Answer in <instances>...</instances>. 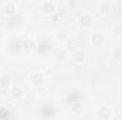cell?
<instances>
[{
  "label": "cell",
  "mask_w": 122,
  "mask_h": 120,
  "mask_svg": "<svg viewBox=\"0 0 122 120\" xmlns=\"http://www.w3.org/2000/svg\"><path fill=\"white\" fill-rule=\"evenodd\" d=\"M29 82L33 86L38 88V86H41L44 83V75L41 72H38V71H34V72H31L29 75Z\"/></svg>",
  "instance_id": "6da1fadb"
},
{
  "label": "cell",
  "mask_w": 122,
  "mask_h": 120,
  "mask_svg": "<svg viewBox=\"0 0 122 120\" xmlns=\"http://www.w3.org/2000/svg\"><path fill=\"white\" fill-rule=\"evenodd\" d=\"M97 116L101 120H109L112 117V109L109 106H99L98 110H97Z\"/></svg>",
  "instance_id": "7a4b0ae2"
},
{
  "label": "cell",
  "mask_w": 122,
  "mask_h": 120,
  "mask_svg": "<svg viewBox=\"0 0 122 120\" xmlns=\"http://www.w3.org/2000/svg\"><path fill=\"white\" fill-rule=\"evenodd\" d=\"M40 9L44 14H53L56 11V3L51 0H44V1H41Z\"/></svg>",
  "instance_id": "3957f363"
},
{
  "label": "cell",
  "mask_w": 122,
  "mask_h": 120,
  "mask_svg": "<svg viewBox=\"0 0 122 120\" xmlns=\"http://www.w3.org/2000/svg\"><path fill=\"white\" fill-rule=\"evenodd\" d=\"M53 55H54L56 61H58V62L65 61V60H67V57H68V54H67V50H65V48H62V47H57V48L54 50Z\"/></svg>",
  "instance_id": "277c9868"
},
{
  "label": "cell",
  "mask_w": 122,
  "mask_h": 120,
  "mask_svg": "<svg viewBox=\"0 0 122 120\" xmlns=\"http://www.w3.org/2000/svg\"><path fill=\"white\" fill-rule=\"evenodd\" d=\"M78 21H80V26H81L82 28H88V27L92 24V16L88 14V13H84V14L80 16Z\"/></svg>",
  "instance_id": "5b68a950"
},
{
  "label": "cell",
  "mask_w": 122,
  "mask_h": 120,
  "mask_svg": "<svg viewBox=\"0 0 122 120\" xmlns=\"http://www.w3.org/2000/svg\"><path fill=\"white\" fill-rule=\"evenodd\" d=\"M90 41H91L92 45H101V44L105 41V37H104V34H102V32L95 31V32H92V34H91Z\"/></svg>",
  "instance_id": "8992f818"
},
{
  "label": "cell",
  "mask_w": 122,
  "mask_h": 120,
  "mask_svg": "<svg viewBox=\"0 0 122 120\" xmlns=\"http://www.w3.org/2000/svg\"><path fill=\"white\" fill-rule=\"evenodd\" d=\"M10 96H11V99H14V100H20V99H23V96H24V90H23L21 86H11Z\"/></svg>",
  "instance_id": "52a82bcc"
},
{
  "label": "cell",
  "mask_w": 122,
  "mask_h": 120,
  "mask_svg": "<svg viewBox=\"0 0 122 120\" xmlns=\"http://www.w3.org/2000/svg\"><path fill=\"white\" fill-rule=\"evenodd\" d=\"M72 61L75 62V64H82L84 60H85V54H84V51H81V50H75L74 52H72Z\"/></svg>",
  "instance_id": "ba28073f"
},
{
  "label": "cell",
  "mask_w": 122,
  "mask_h": 120,
  "mask_svg": "<svg viewBox=\"0 0 122 120\" xmlns=\"http://www.w3.org/2000/svg\"><path fill=\"white\" fill-rule=\"evenodd\" d=\"M68 31L64 30V28H58V30L56 31V40L57 41H61V42H65L67 40H68Z\"/></svg>",
  "instance_id": "9c48e42d"
},
{
  "label": "cell",
  "mask_w": 122,
  "mask_h": 120,
  "mask_svg": "<svg viewBox=\"0 0 122 120\" xmlns=\"http://www.w3.org/2000/svg\"><path fill=\"white\" fill-rule=\"evenodd\" d=\"M16 10H17L16 3H13V1H7V3L4 4V13H6V14L11 16V14H14V13H16Z\"/></svg>",
  "instance_id": "30bf717a"
},
{
  "label": "cell",
  "mask_w": 122,
  "mask_h": 120,
  "mask_svg": "<svg viewBox=\"0 0 122 120\" xmlns=\"http://www.w3.org/2000/svg\"><path fill=\"white\" fill-rule=\"evenodd\" d=\"M97 9L99 13H108V11H111V3L109 1H101V3H98Z\"/></svg>",
  "instance_id": "8fae6325"
},
{
  "label": "cell",
  "mask_w": 122,
  "mask_h": 120,
  "mask_svg": "<svg viewBox=\"0 0 122 120\" xmlns=\"http://www.w3.org/2000/svg\"><path fill=\"white\" fill-rule=\"evenodd\" d=\"M11 86V79L9 78V76H0V88L1 89H7V88H10Z\"/></svg>",
  "instance_id": "7c38bea8"
},
{
  "label": "cell",
  "mask_w": 122,
  "mask_h": 120,
  "mask_svg": "<svg viewBox=\"0 0 122 120\" xmlns=\"http://www.w3.org/2000/svg\"><path fill=\"white\" fill-rule=\"evenodd\" d=\"M111 57H112V60L114 61H122V48H114L112 51H111Z\"/></svg>",
  "instance_id": "4fadbf2b"
},
{
  "label": "cell",
  "mask_w": 122,
  "mask_h": 120,
  "mask_svg": "<svg viewBox=\"0 0 122 120\" xmlns=\"http://www.w3.org/2000/svg\"><path fill=\"white\" fill-rule=\"evenodd\" d=\"M114 32L115 34H122V23H118L114 26Z\"/></svg>",
  "instance_id": "5bb4252c"
},
{
  "label": "cell",
  "mask_w": 122,
  "mask_h": 120,
  "mask_svg": "<svg viewBox=\"0 0 122 120\" xmlns=\"http://www.w3.org/2000/svg\"><path fill=\"white\" fill-rule=\"evenodd\" d=\"M67 4H68V7H71V9H75V7H78V6H80V3H78V1H68Z\"/></svg>",
  "instance_id": "9a60e30c"
}]
</instances>
